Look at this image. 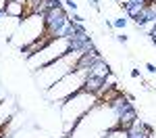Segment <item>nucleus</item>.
I'll use <instances>...</instances> for the list:
<instances>
[{"mask_svg": "<svg viewBox=\"0 0 156 138\" xmlns=\"http://www.w3.org/2000/svg\"><path fill=\"white\" fill-rule=\"evenodd\" d=\"M71 50H73L71 38L69 36H60V38L50 40L44 48H40L37 52H34V54L27 57L25 61H27V67H29L31 71H37V69L46 67V65H50V63H54L56 59H60V57L69 54Z\"/></svg>", "mask_w": 156, "mask_h": 138, "instance_id": "nucleus-5", "label": "nucleus"}, {"mask_svg": "<svg viewBox=\"0 0 156 138\" xmlns=\"http://www.w3.org/2000/svg\"><path fill=\"white\" fill-rule=\"evenodd\" d=\"M4 15L21 19V17L25 15V0H6V9H4Z\"/></svg>", "mask_w": 156, "mask_h": 138, "instance_id": "nucleus-6", "label": "nucleus"}, {"mask_svg": "<svg viewBox=\"0 0 156 138\" xmlns=\"http://www.w3.org/2000/svg\"><path fill=\"white\" fill-rule=\"evenodd\" d=\"M65 6H67V9H71L73 13L77 11V2H75V0H65Z\"/></svg>", "mask_w": 156, "mask_h": 138, "instance_id": "nucleus-8", "label": "nucleus"}, {"mask_svg": "<svg viewBox=\"0 0 156 138\" xmlns=\"http://www.w3.org/2000/svg\"><path fill=\"white\" fill-rule=\"evenodd\" d=\"M46 36H50V34H48V27H46L44 13H31V15L23 17V21H19V27L15 29V34L11 38V44L25 50Z\"/></svg>", "mask_w": 156, "mask_h": 138, "instance_id": "nucleus-4", "label": "nucleus"}, {"mask_svg": "<svg viewBox=\"0 0 156 138\" xmlns=\"http://www.w3.org/2000/svg\"><path fill=\"white\" fill-rule=\"evenodd\" d=\"M146 69H148V73H152V75L156 73V65L154 63H146Z\"/></svg>", "mask_w": 156, "mask_h": 138, "instance_id": "nucleus-9", "label": "nucleus"}, {"mask_svg": "<svg viewBox=\"0 0 156 138\" xmlns=\"http://www.w3.org/2000/svg\"><path fill=\"white\" fill-rule=\"evenodd\" d=\"M98 57L92 52H85L83 57H81V61H79V67L71 71L69 75H65L62 80H58L56 84L52 88L46 90V99H50L52 103L56 100V103H62V100L71 99L73 94H77L79 90H83L85 88V80H87V75H90V67H92V63L96 61Z\"/></svg>", "mask_w": 156, "mask_h": 138, "instance_id": "nucleus-1", "label": "nucleus"}, {"mask_svg": "<svg viewBox=\"0 0 156 138\" xmlns=\"http://www.w3.org/2000/svg\"><path fill=\"white\" fill-rule=\"evenodd\" d=\"M140 75H142V73H140V69H131V77H140Z\"/></svg>", "mask_w": 156, "mask_h": 138, "instance_id": "nucleus-11", "label": "nucleus"}, {"mask_svg": "<svg viewBox=\"0 0 156 138\" xmlns=\"http://www.w3.org/2000/svg\"><path fill=\"white\" fill-rule=\"evenodd\" d=\"M100 103V96L96 92L90 90H79L77 94H73L71 99L60 103V121H62V134L71 136V132L75 130V125L83 119L85 113H90L94 107Z\"/></svg>", "mask_w": 156, "mask_h": 138, "instance_id": "nucleus-2", "label": "nucleus"}, {"mask_svg": "<svg viewBox=\"0 0 156 138\" xmlns=\"http://www.w3.org/2000/svg\"><path fill=\"white\" fill-rule=\"evenodd\" d=\"M83 54H85L83 50H71L69 54H65V57L56 59L54 63H50V65H46V67H42L40 71H36L37 86L46 92V90L52 88L58 80H62L65 75H69L71 71H75V69L79 67V61H81Z\"/></svg>", "mask_w": 156, "mask_h": 138, "instance_id": "nucleus-3", "label": "nucleus"}, {"mask_svg": "<svg viewBox=\"0 0 156 138\" xmlns=\"http://www.w3.org/2000/svg\"><path fill=\"white\" fill-rule=\"evenodd\" d=\"M127 40H129V38L125 36V34H117V42H121V44H127Z\"/></svg>", "mask_w": 156, "mask_h": 138, "instance_id": "nucleus-10", "label": "nucleus"}, {"mask_svg": "<svg viewBox=\"0 0 156 138\" xmlns=\"http://www.w3.org/2000/svg\"><path fill=\"white\" fill-rule=\"evenodd\" d=\"M127 23H129V17H127V15H119V17L112 21V27H117V29H123V27H127Z\"/></svg>", "mask_w": 156, "mask_h": 138, "instance_id": "nucleus-7", "label": "nucleus"}]
</instances>
